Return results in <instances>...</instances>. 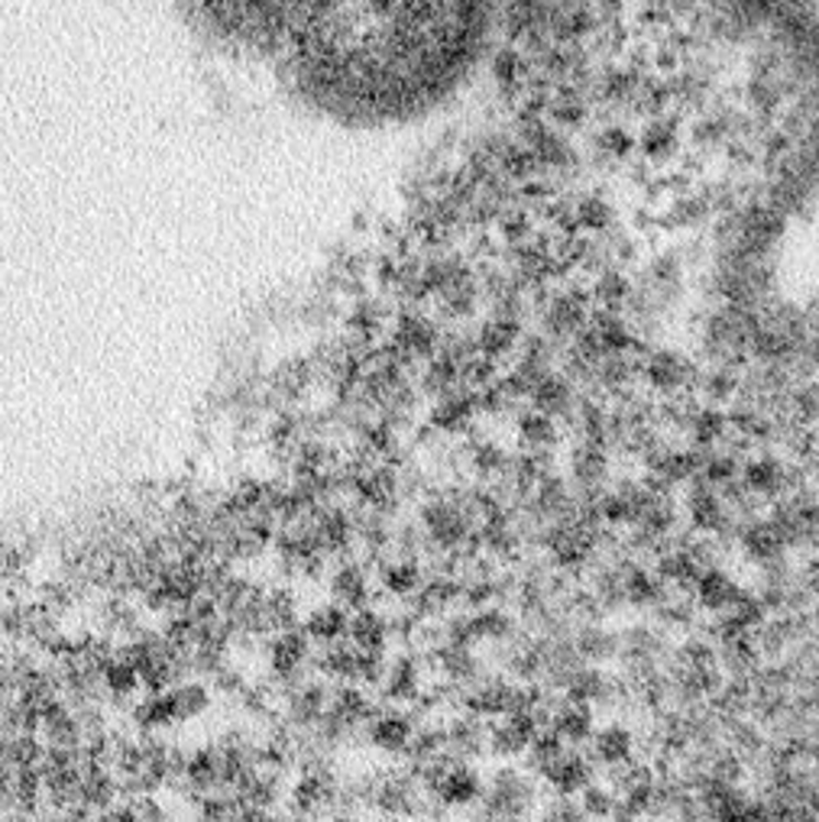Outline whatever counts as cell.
I'll return each instance as SVG.
<instances>
[{"mask_svg": "<svg viewBox=\"0 0 819 822\" xmlns=\"http://www.w3.org/2000/svg\"><path fill=\"white\" fill-rule=\"evenodd\" d=\"M567 482L577 499H596L612 482V457L593 441H577L567 457Z\"/></svg>", "mask_w": 819, "mask_h": 822, "instance_id": "obj_9", "label": "cell"}, {"mask_svg": "<svg viewBox=\"0 0 819 822\" xmlns=\"http://www.w3.org/2000/svg\"><path fill=\"white\" fill-rule=\"evenodd\" d=\"M469 615V635H473V642L476 647L479 645H502V642H509V638H516L522 629H519V619H516V612L509 609V606H499V602H492V606H483V609H473L467 612Z\"/></svg>", "mask_w": 819, "mask_h": 822, "instance_id": "obj_22", "label": "cell"}, {"mask_svg": "<svg viewBox=\"0 0 819 822\" xmlns=\"http://www.w3.org/2000/svg\"><path fill=\"white\" fill-rule=\"evenodd\" d=\"M418 654H421L424 670L431 667L438 674V680H444L451 687H467V684H473L486 670V660L476 654V647L467 645L441 642V645H434L431 651H418Z\"/></svg>", "mask_w": 819, "mask_h": 822, "instance_id": "obj_11", "label": "cell"}, {"mask_svg": "<svg viewBox=\"0 0 819 822\" xmlns=\"http://www.w3.org/2000/svg\"><path fill=\"white\" fill-rule=\"evenodd\" d=\"M444 735H447V755L457 762L476 764L489 755V722L457 709L454 715L444 719Z\"/></svg>", "mask_w": 819, "mask_h": 822, "instance_id": "obj_15", "label": "cell"}, {"mask_svg": "<svg viewBox=\"0 0 819 822\" xmlns=\"http://www.w3.org/2000/svg\"><path fill=\"white\" fill-rule=\"evenodd\" d=\"M298 619H301V606H298V592L292 587L263 589V602H259V635L263 638L298 629Z\"/></svg>", "mask_w": 819, "mask_h": 822, "instance_id": "obj_23", "label": "cell"}, {"mask_svg": "<svg viewBox=\"0 0 819 822\" xmlns=\"http://www.w3.org/2000/svg\"><path fill=\"white\" fill-rule=\"evenodd\" d=\"M541 790L525 767L502 762L489 780H483V797L473 807L476 822H531Z\"/></svg>", "mask_w": 819, "mask_h": 822, "instance_id": "obj_1", "label": "cell"}, {"mask_svg": "<svg viewBox=\"0 0 819 822\" xmlns=\"http://www.w3.org/2000/svg\"><path fill=\"white\" fill-rule=\"evenodd\" d=\"M369 807L392 822L424 820L428 797L421 790L418 770L406 767H389V770H373V797Z\"/></svg>", "mask_w": 819, "mask_h": 822, "instance_id": "obj_4", "label": "cell"}, {"mask_svg": "<svg viewBox=\"0 0 819 822\" xmlns=\"http://www.w3.org/2000/svg\"><path fill=\"white\" fill-rule=\"evenodd\" d=\"M534 822H589L584 817V810H580V803L574 800V797H561V793H554L547 803H538V810H534Z\"/></svg>", "mask_w": 819, "mask_h": 822, "instance_id": "obj_33", "label": "cell"}, {"mask_svg": "<svg viewBox=\"0 0 819 822\" xmlns=\"http://www.w3.org/2000/svg\"><path fill=\"white\" fill-rule=\"evenodd\" d=\"M328 596L344 612H356L373 606V577L359 557H341L337 567L328 574Z\"/></svg>", "mask_w": 819, "mask_h": 822, "instance_id": "obj_13", "label": "cell"}, {"mask_svg": "<svg viewBox=\"0 0 819 822\" xmlns=\"http://www.w3.org/2000/svg\"><path fill=\"white\" fill-rule=\"evenodd\" d=\"M538 735V722L528 712H512L502 719H492L489 725V755L496 762H519Z\"/></svg>", "mask_w": 819, "mask_h": 822, "instance_id": "obj_17", "label": "cell"}, {"mask_svg": "<svg viewBox=\"0 0 819 822\" xmlns=\"http://www.w3.org/2000/svg\"><path fill=\"white\" fill-rule=\"evenodd\" d=\"M140 674H136V667L130 664V660H118V664H108L104 667V687L111 690V697H118V700H126V697H133L136 690H140Z\"/></svg>", "mask_w": 819, "mask_h": 822, "instance_id": "obj_34", "label": "cell"}, {"mask_svg": "<svg viewBox=\"0 0 819 822\" xmlns=\"http://www.w3.org/2000/svg\"><path fill=\"white\" fill-rule=\"evenodd\" d=\"M654 567V577L664 584V587L671 589V592H690L694 584H697V577H700L702 570L694 564V557L674 541V544H667L654 560H651Z\"/></svg>", "mask_w": 819, "mask_h": 822, "instance_id": "obj_25", "label": "cell"}, {"mask_svg": "<svg viewBox=\"0 0 819 822\" xmlns=\"http://www.w3.org/2000/svg\"><path fill=\"white\" fill-rule=\"evenodd\" d=\"M580 800V810H584V817L589 822H606L609 817H612V810H616V793L606 787V784H599V780H593L589 787H584L580 793H577Z\"/></svg>", "mask_w": 819, "mask_h": 822, "instance_id": "obj_32", "label": "cell"}, {"mask_svg": "<svg viewBox=\"0 0 819 822\" xmlns=\"http://www.w3.org/2000/svg\"><path fill=\"white\" fill-rule=\"evenodd\" d=\"M735 544H739L742 557H745L755 570L767 567V564H777V560H784V557H790V551H787L781 531L774 529L771 519H749V522L739 529V534H735Z\"/></svg>", "mask_w": 819, "mask_h": 822, "instance_id": "obj_16", "label": "cell"}, {"mask_svg": "<svg viewBox=\"0 0 819 822\" xmlns=\"http://www.w3.org/2000/svg\"><path fill=\"white\" fill-rule=\"evenodd\" d=\"M347 625H351V612H344V609L334 606V602L314 606V609H308V615L301 619V632L308 635V642L314 647L344 642V638H347Z\"/></svg>", "mask_w": 819, "mask_h": 822, "instance_id": "obj_27", "label": "cell"}, {"mask_svg": "<svg viewBox=\"0 0 819 822\" xmlns=\"http://www.w3.org/2000/svg\"><path fill=\"white\" fill-rule=\"evenodd\" d=\"M379 700L386 706H411L424 690V664L418 651H399L386 657L383 680L376 684Z\"/></svg>", "mask_w": 819, "mask_h": 822, "instance_id": "obj_10", "label": "cell"}, {"mask_svg": "<svg viewBox=\"0 0 819 822\" xmlns=\"http://www.w3.org/2000/svg\"><path fill=\"white\" fill-rule=\"evenodd\" d=\"M166 693V703H169V712H173V722H191V719H201L208 709H211V690L198 680H188V684H176L173 690H163Z\"/></svg>", "mask_w": 819, "mask_h": 822, "instance_id": "obj_31", "label": "cell"}, {"mask_svg": "<svg viewBox=\"0 0 819 822\" xmlns=\"http://www.w3.org/2000/svg\"><path fill=\"white\" fill-rule=\"evenodd\" d=\"M414 522L428 541V554H424V570L428 564H438L444 554H457L473 544L476 537V525L469 522L464 506L454 499V492H431L428 499L418 502Z\"/></svg>", "mask_w": 819, "mask_h": 822, "instance_id": "obj_2", "label": "cell"}, {"mask_svg": "<svg viewBox=\"0 0 819 822\" xmlns=\"http://www.w3.org/2000/svg\"><path fill=\"white\" fill-rule=\"evenodd\" d=\"M567 748H584L596 729V709L584 703H571V700H557L554 712H551V725H547Z\"/></svg>", "mask_w": 819, "mask_h": 822, "instance_id": "obj_24", "label": "cell"}, {"mask_svg": "<svg viewBox=\"0 0 819 822\" xmlns=\"http://www.w3.org/2000/svg\"><path fill=\"white\" fill-rule=\"evenodd\" d=\"M771 522L781 531L787 551H817V496L814 486H797L790 492H784L781 499H774L771 506Z\"/></svg>", "mask_w": 819, "mask_h": 822, "instance_id": "obj_5", "label": "cell"}, {"mask_svg": "<svg viewBox=\"0 0 819 822\" xmlns=\"http://www.w3.org/2000/svg\"><path fill=\"white\" fill-rule=\"evenodd\" d=\"M411 735H414V715L402 706H376V712L363 729V742L389 758H406Z\"/></svg>", "mask_w": 819, "mask_h": 822, "instance_id": "obj_8", "label": "cell"}, {"mask_svg": "<svg viewBox=\"0 0 819 822\" xmlns=\"http://www.w3.org/2000/svg\"><path fill=\"white\" fill-rule=\"evenodd\" d=\"M347 638L356 651H369V654H386L389 651V619L386 612L366 606V609H356L351 612V625H347Z\"/></svg>", "mask_w": 819, "mask_h": 822, "instance_id": "obj_28", "label": "cell"}, {"mask_svg": "<svg viewBox=\"0 0 819 822\" xmlns=\"http://www.w3.org/2000/svg\"><path fill=\"white\" fill-rule=\"evenodd\" d=\"M428 570L421 560H402V557H386L379 564V589L396 599V602H409L411 596L418 592V587L424 584Z\"/></svg>", "mask_w": 819, "mask_h": 822, "instance_id": "obj_29", "label": "cell"}, {"mask_svg": "<svg viewBox=\"0 0 819 822\" xmlns=\"http://www.w3.org/2000/svg\"><path fill=\"white\" fill-rule=\"evenodd\" d=\"M266 670H269V684L276 690H286L298 684L301 677H308L311 667V654L314 645L308 642V635L301 629H289V632H276L266 638Z\"/></svg>", "mask_w": 819, "mask_h": 822, "instance_id": "obj_6", "label": "cell"}, {"mask_svg": "<svg viewBox=\"0 0 819 822\" xmlns=\"http://www.w3.org/2000/svg\"><path fill=\"white\" fill-rule=\"evenodd\" d=\"M586 745H589L586 758L596 767H616V764L639 758V729L629 725L626 719H616V722L593 729Z\"/></svg>", "mask_w": 819, "mask_h": 822, "instance_id": "obj_12", "label": "cell"}, {"mask_svg": "<svg viewBox=\"0 0 819 822\" xmlns=\"http://www.w3.org/2000/svg\"><path fill=\"white\" fill-rule=\"evenodd\" d=\"M457 606H461V580L451 574H428L418 592L406 602V609L421 622H441Z\"/></svg>", "mask_w": 819, "mask_h": 822, "instance_id": "obj_14", "label": "cell"}, {"mask_svg": "<svg viewBox=\"0 0 819 822\" xmlns=\"http://www.w3.org/2000/svg\"><path fill=\"white\" fill-rule=\"evenodd\" d=\"M571 642L577 657L589 667H609L619 657V632L609 629L602 619L599 622H584L571 632Z\"/></svg>", "mask_w": 819, "mask_h": 822, "instance_id": "obj_21", "label": "cell"}, {"mask_svg": "<svg viewBox=\"0 0 819 822\" xmlns=\"http://www.w3.org/2000/svg\"><path fill=\"white\" fill-rule=\"evenodd\" d=\"M516 434H519L522 454H551L561 444V424H557V418L534 409L519 411Z\"/></svg>", "mask_w": 819, "mask_h": 822, "instance_id": "obj_26", "label": "cell"}, {"mask_svg": "<svg viewBox=\"0 0 819 822\" xmlns=\"http://www.w3.org/2000/svg\"><path fill=\"white\" fill-rule=\"evenodd\" d=\"M742 589L745 587L726 567H709V570H702L700 577H697L690 596H694V606L700 609V615L702 612L706 615H719V612H726L739 599Z\"/></svg>", "mask_w": 819, "mask_h": 822, "instance_id": "obj_20", "label": "cell"}, {"mask_svg": "<svg viewBox=\"0 0 819 822\" xmlns=\"http://www.w3.org/2000/svg\"><path fill=\"white\" fill-rule=\"evenodd\" d=\"M441 755H447V735H444V719H424L414 722V735L406 752V762L418 770L424 764L438 762Z\"/></svg>", "mask_w": 819, "mask_h": 822, "instance_id": "obj_30", "label": "cell"}, {"mask_svg": "<svg viewBox=\"0 0 819 822\" xmlns=\"http://www.w3.org/2000/svg\"><path fill=\"white\" fill-rule=\"evenodd\" d=\"M541 780L561 797H577L584 787H589L596 780V764L589 762L586 752H580V748H567L557 762L541 774Z\"/></svg>", "mask_w": 819, "mask_h": 822, "instance_id": "obj_19", "label": "cell"}, {"mask_svg": "<svg viewBox=\"0 0 819 822\" xmlns=\"http://www.w3.org/2000/svg\"><path fill=\"white\" fill-rule=\"evenodd\" d=\"M234 822H279L273 810H259V807H240Z\"/></svg>", "mask_w": 819, "mask_h": 822, "instance_id": "obj_35", "label": "cell"}, {"mask_svg": "<svg viewBox=\"0 0 819 822\" xmlns=\"http://www.w3.org/2000/svg\"><path fill=\"white\" fill-rule=\"evenodd\" d=\"M709 638L716 647V664L726 677H752L764 664L755 645V632H726Z\"/></svg>", "mask_w": 819, "mask_h": 822, "instance_id": "obj_18", "label": "cell"}, {"mask_svg": "<svg viewBox=\"0 0 819 822\" xmlns=\"http://www.w3.org/2000/svg\"><path fill=\"white\" fill-rule=\"evenodd\" d=\"M331 684L324 677H301L298 684L279 690V722L292 732H308L321 722L324 709L331 703Z\"/></svg>", "mask_w": 819, "mask_h": 822, "instance_id": "obj_7", "label": "cell"}, {"mask_svg": "<svg viewBox=\"0 0 819 822\" xmlns=\"http://www.w3.org/2000/svg\"><path fill=\"white\" fill-rule=\"evenodd\" d=\"M418 780L424 797L441 803L444 810H473L483 797V774L467 762L441 755L438 762L418 767Z\"/></svg>", "mask_w": 819, "mask_h": 822, "instance_id": "obj_3", "label": "cell"}]
</instances>
